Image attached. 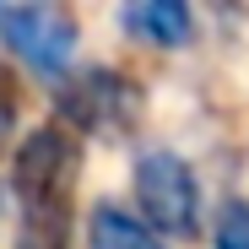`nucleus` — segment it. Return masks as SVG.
<instances>
[{"label":"nucleus","instance_id":"obj_1","mask_svg":"<svg viewBox=\"0 0 249 249\" xmlns=\"http://www.w3.org/2000/svg\"><path fill=\"white\" fill-rule=\"evenodd\" d=\"M141 114V87L114 65H87L54 81V119L71 136H124Z\"/></svg>","mask_w":249,"mask_h":249},{"label":"nucleus","instance_id":"obj_2","mask_svg":"<svg viewBox=\"0 0 249 249\" xmlns=\"http://www.w3.org/2000/svg\"><path fill=\"white\" fill-rule=\"evenodd\" d=\"M136 206L162 238H195L200 233V179L174 146H146L136 157Z\"/></svg>","mask_w":249,"mask_h":249},{"label":"nucleus","instance_id":"obj_3","mask_svg":"<svg viewBox=\"0 0 249 249\" xmlns=\"http://www.w3.org/2000/svg\"><path fill=\"white\" fill-rule=\"evenodd\" d=\"M76 168H81V146L65 124H38L27 130L11 152V195L17 206H49V200H71V184H76Z\"/></svg>","mask_w":249,"mask_h":249},{"label":"nucleus","instance_id":"obj_4","mask_svg":"<svg viewBox=\"0 0 249 249\" xmlns=\"http://www.w3.org/2000/svg\"><path fill=\"white\" fill-rule=\"evenodd\" d=\"M0 38L33 76H49V81L71 76V54H76V17L71 11L49 6V0H22V6L6 11Z\"/></svg>","mask_w":249,"mask_h":249},{"label":"nucleus","instance_id":"obj_5","mask_svg":"<svg viewBox=\"0 0 249 249\" xmlns=\"http://www.w3.org/2000/svg\"><path fill=\"white\" fill-rule=\"evenodd\" d=\"M119 22L136 44H152V49H184L195 38L190 0H119Z\"/></svg>","mask_w":249,"mask_h":249},{"label":"nucleus","instance_id":"obj_6","mask_svg":"<svg viewBox=\"0 0 249 249\" xmlns=\"http://www.w3.org/2000/svg\"><path fill=\"white\" fill-rule=\"evenodd\" d=\"M87 244L92 249H168L162 233L146 217L124 212V206H114V200H98L87 212Z\"/></svg>","mask_w":249,"mask_h":249},{"label":"nucleus","instance_id":"obj_7","mask_svg":"<svg viewBox=\"0 0 249 249\" xmlns=\"http://www.w3.org/2000/svg\"><path fill=\"white\" fill-rule=\"evenodd\" d=\"M17 249H71V200L27 206L17 228Z\"/></svg>","mask_w":249,"mask_h":249},{"label":"nucleus","instance_id":"obj_8","mask_svg":"<svg viewBox=\"0 0 249 249\" xmlns=\"http://www.w3.org/2000/svg\"><path fill=\"white\" fill-rule=\"evenodd\" d=\"M212 249H249V200H244V195H228V200L217 206Z\"/></svg>","mask_w":249,"mask_h":249},{"label":"nucleus","instance_id":"obj_9","mask_svg":"<svg viewBox=\"0 0 249 249\" xmlns=\"http://www.w3.org/2000/svg\"><path fill=\"white\" fill-rule=\"evenodd\" d=\"M17 119H22V92H17V81L0 71V152L11 146V136H17Z\"/></svg>","mask_w":249,"mask_h":249},{"label":"nucleus","instance_id":"obj_10","mask_svg":"<svg viewBox=\"0 0 249 249\" xmlns=\"http://www.w3.org/2000/svg\"><path fill=\"white\" fill-rule=\"evenodd\" d=\"M6 11H11V6H6V0H0V27H6Z\"/></svg>","mask_w":249,"mask_h":249}]
</instances>
